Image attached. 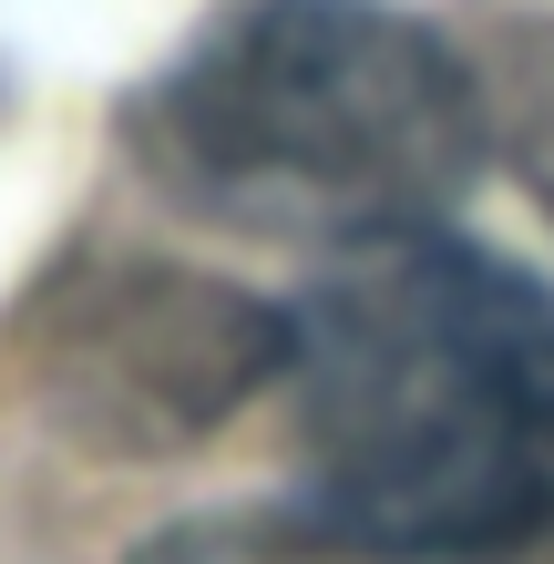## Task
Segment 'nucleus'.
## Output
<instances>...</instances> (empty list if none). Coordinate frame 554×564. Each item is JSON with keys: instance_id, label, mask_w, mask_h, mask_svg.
<instances>
[{"instance_id": "obj_1", "label": "nucleus", "mask_w": 554, "mask_h": 564, "mask_svg": "<svg viewBox=\"0 0 554 564\" xmlns=\"http://www.w3.org/2000/svg\"><path fill=\"white\" fill-rule=\"evenodd\" d=\"M308 534L493 554L554 523V288L442 226L339 247L287 308Z\"/></svg>"}, {"instance_id": "obj_2", "label": "nucleus", "mask_w": 554, "mask_h": 564, "mask_svg": "<svg viewBox=\"0 0 554 564\" xmlns=\"http://www.w3.org/2000/svg\"><path fill=\"white\" fill-rule=\"evenodd\" d=\"M482 154L472 62L380 0H247L134 104V164L185 216L329 257L442 226Z\"/></svg>"}, {"instance_id": "obj_4", "label": "nucleus", "mask_w": 554, "mask_h": 564, "mask_svg": "<svg viewBox=\"0 0 554 564\" xmlns=\"http://www.w3.org/2000/svg\"><path fill=\"white\" fill-rule=\"evenodd\" d=\"M472 83H482V123H493L503 164L554 216V21H513L503 42L472 62Z\"/></svg>"}, {"instance_id": "obj_3", "label": "nucleus", "mask_w": 554, "mask_h": 564, "mask_svg": "<svg viewBox=\"0 0 554 564\" xmlns=\"http://www.w3.org/2000/svg\"><path fill=\"white\" fill-rule=\"evenodd\" d=\"M42 370L73 431L113 452H175L216 431L247 390L287 380V308H257L206 278L123 268L62 308Z\"/></svg>"}]
</instances>
